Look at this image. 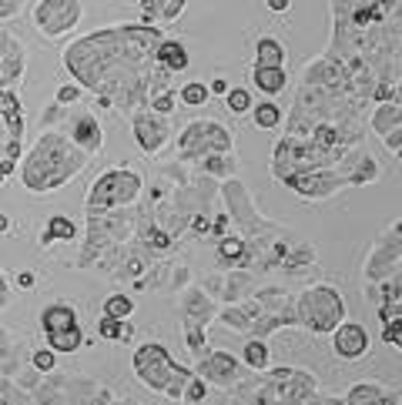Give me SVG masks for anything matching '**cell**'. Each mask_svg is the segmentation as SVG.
Listing matches in <instances>:
<instances>
[{"instance_id":"cell-1","label":"cell","mask_w":402,"mask_h":405,"mask_svg":"<svg viewBox=\"0 0 402 405\" xmlns=\"http://www.w3.org/2000/svg\"><path fill=\"white\" fill-rule=\"evenodd\" d=\"M158 44H161V31L148 24H124V27H108L91 37H81L64 51V64L98 98L134 108L141 101H151L148 81H151Z\"/></svg>"},{"instance_id":"cell-2","label":"cell","mask_w":402,"mask_h":405,"mask_svg":"<svg viewBox=\"0 0 402 405\" xmlns=\"http://www.w3.org/2000/svg\"><path fill=\"white\" fill-rule=\"evenodd\" d=\"M81 168H84V151L74 141H67L61 134H44L37 148L27 154L21 178L34 195H51L74 175H81Z\"/></svg>"},{"instance_id":"cell-3","label":"cell","mask_w":402,"mask_h":405,"mask_svg":"<svg viewBox=\"0 0 402 405\" xmlns=\"http://www.w3.org/2000/svg\"><path fill=\"white\" fill-rule=\"evenodd\" d=\"M134 372H138V379H141L148 389L171 395V399H185L188 385L195 379V375L188 372L185 365H178V362L168 355V349L158 345V342H148V345H141V349L134 352Z\"/></svg>"},{"instance_id":"cell-4","label":"cell","mask_w":402,"mask_h":405,"mask_svg":"<svg viewBox=\"0 0 402 405\" xmlns=\"http://www.w3.org/2000/svg\"><path fill=\"white\" fill-rule=\"evenodd\" d=\"M141 191V178L134 175V171H108V175H101L94 185H91V195H87V211H91V218L101 215V211L108 208H118V205H128L134 201Z\"/></svg>"},{"instance_id":"cell-5","label":"cell","mask_w":402,"mask_h":405,"mask_svg":"<svg viewBox=\"0 0 402 405\" xmlns=\"http://www.w3.org/2000/svg\"><path fill=\"white\" fill-rule=\"evenodd\" d=\"M342 315H346V302H342L336 288L318 285L312 292H305L302 302H298V318L312 332H336Z\"/></svg>"},{"instance_id":"cell-6","label":"cell","mask_w":402,"mask_h":405,"mask_svg":"<svg viewBox=\"0 0 402 405\" xmlns=\"http://www.w3.org/2000/svg\"><path fill=\"white\" fill-rule=\"evenodd\" d=\"M178 148H181L185 158H201V154H211V151L218 154V151H228L231 148V134L225 128L211 124V121H198V124L181 131Z\"/></svg>"},{"instance_id":"cell-7","label":"cell","mask_w":402,"mask_h":405,"mask_svg":"<svg viewBox=\"0 0 402 405\" xmlns=\"http://www.w3.org/2000/svg\"><path fill=\"white\" fill-rule=\"evenodd\" d=\"M81 21V4L77 0H41L34 7V24L41 27L44 37H61Z\"/></svg>"},{"instance_id":"cell-8","label":"cell","mask_w":402,"mask_h":405,"mask_svg":"<svg viewBox=\"0 0 402 405\" xmlns=\"http://www.w3.org/2000/svg\"><path fill=\"white\" fill-rule=\"evenodd\" d=\"M134 138H138V148H141L144 154H158L168 144V124L161 121V114L158 111H138L134 114Z\"/></svg>"},{"instance_id":"cell-9","label":"cell","mask_w":402,"mask_h":405,"mask_svg":"<svg viewBox=\"0 0 402 405\" xmlns=\"http://www.w3.org/2000/svg\"><path fill=\"white\" fill-rule=\"evenodd\" d=\"M332 349H336L338 359H362L366 352H369V335L362 325H338L336 329V339H332Z\"/></svg>"},{"instance_id":"cell-10","label":"cell","mask_w":402,"mask_h":405,"mask_svg":"<svg viewBox=\"0 0 402 405\" xmlns=\"http://www.w3.org/2000/svg\"><path fill=\"white\" fill-rule=\"evenodd\" d=\"M201 375H205L208 382L228 385L238 379V362L231 359L228 352H208L205 362H201Z\"/></svg>"},{"instance_id":"cell-11","label":"cell","mask_w":402,"mask_h":405,"mask_svg":"<svg viewBox=\"0 0 402 405\" xmlns=\"http://www.w3.org/2000/svg\"><path fill=\"white\" fill-rule=\"evenodd\" d=\"M154 61L164 67V71H185L188 67V51L181 41H161L158 44V51H154Z\"/></svg>"},{"instance_id":"cell-12","label":"cell","mask_w":402,"mask_h":405,"mask_svg":"<svg viewBox=\"0 0 402 405\" xmlns=\"http://www.w3.org/2000/svg\"><path fill=\"white\" fill-rule=\"evenodd\" d=\"M71 138H74L77 144H81V148H84V151H101V124L94 118H91V114H87V118H77L74 121V128H71Z\"/></svg>"},{"instance_id":"cell-13","label":"cell","mask_w":402,"mask_h":405,"mask_svg":"<svg viewBox=\"0 0 402 405\" xmlns=\"http://www.w3.org/2000/svg\"><path fill=\"white\" fill-rule=\"evenodd\" d=\"M67 325H77V312L71 305H47L41 312V329H44V335L47 332H57V329H67Z\"/></svg>"},{"instance_id":"cell-14","label":"cell","mask_w":402,"mask_h":405,"mask_svg":"<svg viewBox=\"0 0 402 405\" xmlns=\"http://www.w3.org/2000/svg\"><path fill=\"white\" fill-rule=\"evenodd\" d=\"M185 4L188 0H141L144 21H174L185 11Z\"/></svg>"},{"instance_id":"cell-15","label":"cell","mask_w":402,"mask_h":405,"mask_svg":"<svg viewBox=\"0 0 402 405\" xmlns=\"http://www.w3.org/2000/svg\"><path fill=\"white\" fill-rule=\"evenodd\" d=\"M47 345L54 352H77L84 345V335H81V325H67V329L47 332Z\"/></svg>"},{"instance_id":"cell-16","label":"cell","mask_w":402,"mask_h":405,"mask_svg":"<svg viewBox=\"0 0 402 405\" xmlns=\"http://www.w3.org/2000/svg\"><path fill=\"white\" fill-rule=\"evenodd\" d=\"M255 57H258V64L255 67H282L285 64V47L275 41V37H261L258 44H255Z\"/></svg>"},{"instance_id":"cell-17","label":"cell","mask_w":402,"mask_h":405,"mask_svg":"<svg viewBox=\"0 0 402 405\" xmlns=\"http://www.w3.org/2000/svg\"><path fill=\"white\" fill-rule=\"evenodd\" d=\"M255 88L265 94H282L285 67H255Z\"/></svg>"},{"instance_id":"cell-18","label":"cell","mask_w":402,"mask_h":405,"mask_svg":"<svg viewBox=\"0 0 402 405\" xmlns=\"http://www.w3.org/2000/svg\"><path fill=\"white\" fill-rule=\"evenodd\" d=\"M54 238H64V241H71L74 238V225H71V221L67 218H61V215H54V218L47 221V231H44L41 235V241L44 245H51V241Z\"/></svg>"},{"instance_id":"cell-19","label":"cell","mask_w":402,"mask_h":405,"mask_svg":"<svg viewBox=\"0 0 402 405\" xmlns=\"http://www.w3.org/2000/svg\"><path fill=\"white\" fill-rule=\"evenodd\" d=\"M98 335H101V339H108V342H124V339H131V329L121 325V318L104 315L98 322Z\"/></svg>"},{"instance_id":"cell-20","label":"cell","mask_w":402,"mask_h":405,"mask_svg":"<svg viewBox=\"0 0 402 405\" xmlns=\"http://www.w3.org/2000/svg\"><path fill=\"white\" fill-rule=\"evenodd\" d=\"M255 124H258V128H265V131L278 128V124H282V108H275V104H268V101H265V104H258V108H255Z\"/></svg>"},{"instance_id":"cell-21","label":"cell","mask_w":402,"mask_h":405,"mask_svg":"<svg viewBox=\"0 0 402 405\" xmlns=\"http://www.w3.org/2000/svg\"><path fill=\"white\" fill-rule=\"evenodd\" d=\"M208 91H211V88H205L201 81H191V84H185V88H181V94H178V98H181V104H188V108H201V104L208 101Z\"/></svg>"},{"instance_id":"cell-22","label":"cell","mask_w":402,"mask_h":405,"mask_svg":"<svg viewBox=\"0 0 402 405\" xmlns=\"http://www.w3.org/2000/svg\"><path fill=\"white\" fill-rule=\"evenodd\" d=\"M131 312H134V302L128 295H111L104 302V315H111V318H128Z\"/></svg>"},{"instance_id":"cell-23","label":"cell","mask_w":402,"mask_h":405,"mask_svg":"<svg viewBox=\"0 0 402 405\" xmlns=\"http://www.w3.org/2000/svg\"><path fill=\"white\" fill-rule=\"evenodd\" d=\"M218 255H221L225 262H231V265H241V262H245V258H241V255H245V245H241L238 238H221Z\"/></svg>"},{"instance_id":"cell-24","label":"cell","mask_w":402,"mask_h":405,"mask_svg":"<svg viewBox=\"0 0 402 405\" xmlns=\"http://www.w3.org/2000/svg\"><path fill=\"white\" fill-rule=\"evenodd\" d=\"M245 362H248L251 369H265L268 365V349H265V342H248L245 345Z\"/></svg>"},{"instance_id":"cell-25","label":"cell","mask_w":402,"mask_h":405,"mask_svg":"<svg viewBox=\"0 0 402 405\" xmlns=\"http://www.w3.org/2000/svg\"><path fill=\"white\" fill-rule=\"evenodd\" d=\"M382 399V392L376 385H359V389H352L348 395V405H376Z\"/></svg>"},{"instance_id":"cell-26","label":"cell","mask_w":402,"mask_h":405,"mask_svg":"<svg viewBox=\"0 0 402 405\" xmlns=\"http://www.w3.org/2000/svg\"><path fill=\"white\" fill-rule=\"evenodd\" d=\"M225 101H228V111L231 114H245V111H251V94L245 88H235L225 94Z\"/></svg>"},{"instance_id":"cell-27","label":"cell","mask_w":402,"mask_h":405,"mask_svg":"<svg viewBox=\"0 0 402 405\" xmlns=\"http://www.w3.org/2000/svg\"><path fill=\"white\" fill-rule=\"evenodd\" d=\"M148 108L158 111V114H168V111L174 108V94H168V91H164V94H151V101H148Z\"/></svg>"},{"instance_id":"cell-28","label":"cell","mask_w":402,"mask_h":405,"mask_svg":"<svg viewBox=\"0 0 402 405\" xmlns=\"http://www.w3.org/2000/svg\"><path fill=\"white\" fill-rule=\"evenodd\" d=\"M185 405H195V402H205V382L201 379H191V385H188L185 399H181Z\"/></svg>"},{"instance_id":"cell-29","label":"cell","mask_w":402,"mask_h":405,"mask_svg":"<svg viewBox=\"0 0 402 405\" xmlns=\"http://www.w3.org/2000/svg\"><path fill=\"white\" fill-rule=\"evenodd\" d=\"M34 369H41V372H51V369H54V349L34 352Z\"/></svg>"},{"instance_id":"cell-30","label":"cell","mask_w":402,"mask_h":405,"mask_svg":"<svg viewBox=\"0 0 402 405\" xmlns=\"http://www.w3.org/2000/svg\"><path fill=\"white\" fill-rule=\"evenodd\" d=\"M77 98H81V91H77L74 84H67V88L57 91V104H71V101H77Z\"/></svg>"},{"instance_id":"cell-31","label":"cell","mask_w":402,"mask_h":405,"mask_svg":"<svg viewBox=\"0 0 402 405\" xmlns=\"http://www.w3.org/2000/svg\"><path fill=\"white\" fill-rule=\"evenodd\" d=\"M386 144H389L392 151H399V148H402V124H399V128H396V131H389V134H386Z\"/></svg>"},{"instance_id":"cell-32","label":"cell","mask_w":402,"mask_h":405,"mask_svg":"<svg viewBox=\"0 0 402 405\" xmlns=\"http://www.w3.org/2000/svg\"><path fill=\"white\" fill-rule=\"evenodd\" d=\"M151 248H158V252H164V248H168V238H164L161 231H151Z\"/></svg>"},{"instance_id":"cell-33","label":"cell","mask_w":402,"mask_h":405,"mask_svg":"<svg viewBox=\"0 0 402 405\" xmlns=\"http://www.w3.org/2000/svg\"><path fill=\"white\" fill-rule=\"evenodd\" d=\"M211 91H215V94H228V84H225L221 77H215V81H211Z\"/></svg>"},{"instance_id":"cell-34","label":"cell","mask_w":402,"mask_h":405,"mask_svg":"<svg viewBox=\"0 0 402 405\" xmlns=\"http://www.w3.org/2000/svg\"><path fill=\"white\" fill-rule=\"evenodd\" d=\"M268 7L278 11V14H285V11H288V0H268Z\"/></svg>"},{"instance_id":"cell-35","label":"cell","mask_w":402,"mask_h":405,"mask_svg":"<svg viewBox=\"0 0 402 405\" xmlns=\"http://www.w3.org/2000/svg\"><path fill=\"white\" fill-rule=\"evenodd\" d=\"M17 282H21V288H31V285H34V275H31V272H24L21 278H17Z\"/></svg>"},{"instance_id":"cell-36","label":"cell","mask_w":402,"mask_h":405,"mask_svg":"<svg viewBox=\"0 0 402 405\" xmlns=\"http://www.w3.org/2000/svg\"><path fill=\"white\" fill-rule=\"evenodd\" d=\"M11 228V221H7V215H0V231H7Z\"/></svg>"},{"instance_id":"cell-37","label":"cell","mask_w":402,"mask_h":405,"mask_svg":"<svg viewBox=\"0 0 402 405\" xmlns=\"http://www.w3.org/2000/svg\"><path fill=\"white\" fill-rule=\"evenodd\" d=\"M376 405H396V399H386V395H382V399H379Z\"/></svg>"},{"instance_id":"cell-38","label":"cell","mask_w":402,"mask_h":405,"mask_svg":"<svg viewBox=\"0 0 402 405\" xmlns=\"http://www.w3.org/2000/svg\"><path fill=\"white\" fill-rule=\"evenodd\" d=\"M128 4H141V0H128Z\"/></svg>"},{"instance_id":"cell-39","label":"cell","mask_w":402,"mask_h":405,"mask_svg":"<svg viewBox=\"0 0 402 405\" xmlns=\"http://www.w3.org/2000/svg\"><path fill=\"white\" fill-rule=\"evenodd\" d=\"M0 292H4V278H0Z\"/></svg>"},{"instance_id":"cell-40","label":"cell","mask_w":402,"mask_h":405,"mask_svg":"<svg viewBox=\"0 0 402 405\" xmlns=\"http://www.w3.org/2000/svg\"><path fill=\"white\" fill-rule=\"evenodd\" d=\"M399 235H402V225H399Z\"/></svg>"},{"instance_id":"cell-41","label":"cell","mask_w":402,"mask_h":405,"mask_svg":"<svg viewBox=\"0 0 402 405\" xmlns=\"http://www.w3.org/2000/svg\"><path fill=\"white\" fill-rule=\"evenodd\" d=\"M195 405H201V402H195Z\"/></svg>"}]
</instances>
